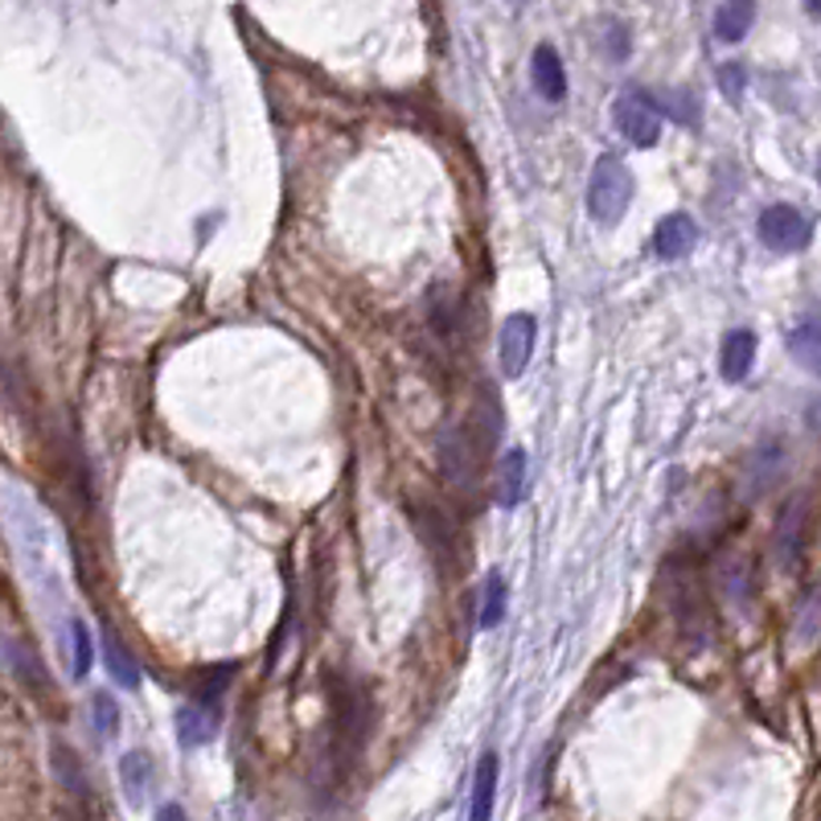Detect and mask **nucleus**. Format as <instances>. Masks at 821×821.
<instances>
[{
	"label": "nucleus",
	"instance_id": "obj_18",
	"mask_svg": "<svg viewBox=\"0 0 821 821\" xmlns=\"http://www.w3.org/2000/svg\"><path fill=\"white\" fill-rule=\"evenodd\" d=\"M649 103H653V108H658V116H661V111H665V116H670V120L687 123V128H699V120H702V111H699V99H694V94H690V91H665V94H649Z\"/></svg>",
	"mask_w": 821,
	"mask_h": 821
},
{
	"label": "nucleus",
	"instance_id": "obj_9",
	"mask_svg": "<svg viewBox=\"0 0 821 821\" xmlns=\"http://www.w3.org/2000/svg\"><path fill=\"white\" fill-rule=\"evenodd\" d=\"M525 481H530V464H525L522 448H510L505 457L498 460V505L501 510H513L518 501L525 498Z\"/></svg>",
	"mask_w": 821,
	"mask_h": 821
},
{
	"label": "nucleus",
	"instance_id": "obj_4",
	"mask_svg": "<svg viewBox=\"0 0 821 821\" xmlns=\"http://www.w3.org/2000/svg\"><path fill=\"white\" fill-rule=\"evenodd\" d=\"M612 120H617L620 136L637 144V149H653L661 140V116L658 108L649 103V94H624L612 108Z\"/></svg>",
	"mask_w": 821,
	"mask_h": 821
},
{
	"label": "nucleus",
	"instance_id": "obj_12",
	"mask_svg": "<svg viewBox=\"0 0 821 821\" xmlns=\"http://www.w3.org/2000/svg\"><path fill=\"white\" fill-rule=\"evenodd\" d=\"M719 588L728 595L731 604H748L752 600V563L743 559V554H728V559H719Z\"/></svg>",
	"mask_w": 821,
	"mask_h": 821
},
{
	"label": "nucleus",
	"instance_id": "obj_14",
	"mask_svg": "<svg viewBox=\"0 0 821 821\" xmlns=\"http://www.w3.org/2000/svg\"><path fill=\"white\" fill-rule=\"evenodd\" d=\"M505 604H510L505 579H501V571H489L481 583V600H477V629H498L505 620Z\"/></svg>",
	"mask_w": 821,
	"mask_h": 821
},
{
	"label": "nucleus",
	"instance_id": "obj_22",
	"mask_svg": "<svg viewBox=\"0 0 821 821\" xmlns=\"http://www.w3.org/2000/svg\"><path fill=\"white\" fill-rule=\"evenodd\" d=\"M91 714H94V731H99L103 740H111V735L120 731V707H116V699H111L108 690L91 694Z\"/></svg>",
	"mask_w": 821,
	"mask_h": 821
},
{
	"label": "nucleus",
	"instance_id": "obj_3",
	"mask_svg": "<svg viewBox=\"0 0 821 821\" xmlns=\"http://www.w3.org/2000/svg\"><path fill=\"white\" fill-rule=\"evenodd\" d=\"M534 341H539V321L530 312H513L510 321L501 324V341H498L501 374L522 378L530 358H534Z\"/></svg>",
	"mask_w": 821,
	"mask_h": 821
},
{
	"label": "nucleus",
	"instance_id": "obj_8",
	"mask_svg": "<svg viewBox=\"0 0 821 821\" xmlns=\"http://www.w3.org/2000/svg\"><path fill=\"white\" fill-rule=\"evenodd\" d=\"M752 362H755V333L752 329H731L723 337V350H719V374L728 378V382H743V378L752 374Z\"/></svg>",
	"mask_w": 821,
	"mask_h": 821
},
{
	"label": "nucleus",
	"instance_id": "obj_7",
	"mask_svg": "<svg viewBox=\"0 0 821 821\" xmlns=\"http://www.w3.org/2000/svg\"><path fill=\"white\" fill-rule=\"evenodd\" d=\"M530 79H534V91L547 99V103H563L567 99V70H563V58L554 46L542 41L539 50H534V62H530Z\"/></svg>",
	"mask_w": 821,
	"mask_h": 821
},
{
	"label": "nucleus",
	"instance_id": "obj_1",
	"mask_svg": "<svg viewBox=\"0 0 821 821\" xmlns=\"http://www.w3.org/2000/svg\"><path fill=\"white\" fill-rule=\"evenodd\" d=\"M629 202H633V173L620 157H600L592 169V181H588V214L600 222V227H617L620 218L629 214Z\"/></svg>",
	"mask_w": 821,
	"mask_h": 821
},
{
	"label": "nucleus",
	"instance_id": "obj_20",
	"mask_svg": "<svg viewBox=\"0 0 821 821\" xmlns=\"http://www.w3.org/2000/svg\"><path fill=\"white\" fill-rule=\"evenodd\" d=\"M781 444H768V448H760V452H755L752 460H748V477H752V489L755 493H764L768 485H777V477H781Z\"/></svg>",
	"mask_w": 821,
	"mask_h": 821
},
{
	"label": "nucleus",
	"instance_id": "obj_5",
	"mask_svg": "<svg viewBox=\"0 0 821 821\" xmlns=\"http://www.w3.org/2000/svg\"><path fill=\"white\" fill-rule=\"evenodd\" d=\"M805 525H809V501L793 498L777 518V534H772V554L781 567H797L801 547H805Z\"/></svg>",
	"mask_w": 821,
	"mask_h": 821
},
{
	"label": "nucleus",
	"instance_id": "obj_25",
	"mask_svg": "<svg viewBox=\"0 0 821 821\" xmlns=\"http://www.w3.org/2000/svg\"><path fill=\"white\" fill-rule=\"evenodd\" d=\"M157 821H189V818H186V809L181 805H161L157 809Z\"/></svg>",
	"mask_w": 821,
	"mask_h": 821
},
{
	"label": "nucleus",
	"instance_id": "obj_13",
	"mask_svg": "<svg viewBox=\"0 0 821 821\" xmlns=\"http://www.w3.org/2000/svg\"><path fill=\"white\" fill-rule=\"evenodd\" d=\"M789 353L805 366L809 374L821 378V317H805V321L797 324L793 333H789Z\"/></svg>",
	"mask_w": 821,
	"mask_h": 821
},
{
	"label": "nucleus",
	"instance_id": "obj_15",
	"mask_svg": "<svg viewBox=\"0 0 821 821\" xmlns=\"http://www.w3.org/2000/svg\"><path fill=\"white\" fill-rule=\"evenodd\" d=\"M755 21V4L748 0H731V4H719L714 9V33L719 41H740Z\"/></svg>",
	"mask_w": 821,
	"mask_h": 821
},
{
	"label": "nucleus",
	"instance_id": "obj_19",
	"mask_svg": "<svg viewBox=\"0 0 821 821\" xmlns=\"http://www.w3.org/2000/svg\"><path fill=\"white\" fill-rule=\"evenodd\" d=\"M103 649H108V670H111V678H116V682H120L123 690H136V687H140V670H136V658L128 653V645H123L120 637L108 633Z\"/></svg>",
	"mask_w": 821,
	"mask_h": 821
},
{
	"label": "nucleus",
	"instance_id": "obj_26",
	"mask_svg": "<svg viewBox=\"0 0 821 821\" xmlns=\"http://www.w3.org/2000/svg\"><path fill=\"white\" fill-rule=\"evenodd\" d=\"M818 177H821V157H818Z\"/></svg>",
	"mask_w": 821,
	"mask_h": 821
},
{
	"label": "nucleus",
	"instance_id": "obj_21",
	"mask_svg": "<svg viewBox=\"0 0 821 821\" xmlns=\"http://www.w3.org/2000/svg\"><path fill=\"white\" fill-rule=\"evenodd\" d=\"M70 673L74 678H87L94 661V645H91V633H87V620H70Z\"/></svg>",
	"mask_w": 821,
	"mask_h": 821
},
{
	"label": "nucleus",
	"instance_id": "obj_16",
	"mask_svg": "<svg viewBox=\"0 0 821 821\" xmlns=\"http://www.w3.org/2000/svg\"><path fill=\"white\" fill-rule=\"evenodd\" d=\"M120 781H123V793L132 805L144 801V793L152 789V760L144 752H128L120 760Z\"/></svg>",
	"mask_w": 821,
	"mask_h": 821
},
{
	"label": "nucleus",
	"instance_id": "obj_24",
	"mask_svg": "<svg viewBox=\"0 0 821 821\" xmlns=\"http://www.w3.org/2000/svg\"><path fill=\"white\" fill-rule=\"evenodd\" d=\"M743 87H748V70H743L740 62H723V67H719V91L728 94L731 103H740Z\"/></svg>",
	"mask_w": 821,
	"mask_h": 821
},
{
	"label": "nucleus",
	"instance_id": "obj_17",
	"mask_svg": "<svg viewBox=\"0 0 821 821\" xmlns=\"http://www.w3.org/2000/svg\"><path fill=\"white\" fill-rule=\"evenodd\" d=\"M477 448L469 444V435H464V431H452V435H448L444 440V472L448 477H452V481H457V485H469V477H472V464H477Z\"/></svg>",
	"mask_w": 821,
	"mask_h": 821
},
{
	"label": "nucleus",
	"instance_id": "obj_10",
	"mask_svg": "<svg viewBox=\"0 0 821 821\" xmlns=\"http://www.w3.org/2000/svg\"><path fill=\"white\" fill-rule=\"evenodd\" d=\"M493 801H498V755L485 752L472 772V805L469 821H493Z\"/></svg>",
	"mask_w": 821,
	"mask_h": 821
},
{
	"label": "nucleus",
	"instance_id": "obj_6",
	"mask_svg": "<svg viewBox=\"0 0 821 821\" xmlns=\"http://www.w3.org/2000/svg\"><path fill=\"white\" fill-rule=\"evenodd\" d=\"M699 243V227H694V218L690 214H670L661 218L658 230H653V251L658 259H687Z\"/></svg>",
	"mask_w": 821,
	"mask_h": 821
},
{
	"label": "nucleus",
	"instance_id": "obj_11",
	"mask_svg": "<svg viewBox=\"0 0 821 821\" xmlns=\"http://www.w3.org/2000/svg\"><path fill=\"white\" fill-rule=\"evenodd\" d=\"M218 735V711L202 707V702H189L186 711L177 714V740L186 748H206Z\"/></svg>",
	"mask_w": 821,
	"mask_h": 821
},
{
	"label": "nucleus",
	"instance_id": "obj_2",
	"mask_svg": "<svg viewBox=\"0 0 821 821\" xmlns=\"http://www.w3.org/2000/svg\"><path fill=\"white\" fill-rule=\"evenodd\" d=\"M755 230H760V243H764L768 251H781V256L805 251L809 239H813L809 222L797 214L793 206H768L764 214H760V222H755Z\"/></svg>",
	"mask_w": 821,
	"mask_h": 821
},
{
	"label": "nucleus",
	"instance_id": "obj_23",
	"mask_svg": "<svg viewBox=\"0 0 821 821\" xmlns=\"http://www.w3.org/2000/svg\"><path fill=\"white\" fill-rule=\"evenodd\" d=\"M4 653H9V665H13V670L26 678L29 687L41 694V690H46V673H41V665L33 661V653H29L26 645H4Z\"/></svg>",
	"mask_w": 821,
	"mask_h": 821
}]
</instances>
